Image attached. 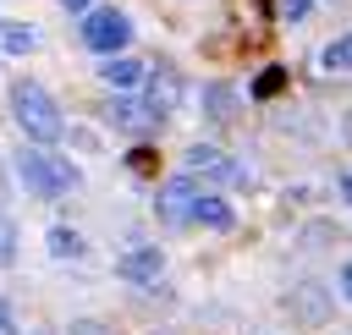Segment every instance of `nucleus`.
Returning <instances> with one entry per match:
<instances>
[{
    "label": "nucleus",
    "instance_id": "nucleus-1",
    "mask_svg": "<svg viewBox=\"0 0 352 335\" xmlns=\"http://www.w3.org/2000/svg\"><path fill=\"white\" fill-rule=\"evenodd\" d=\"M16 176H22V187L33 192V198H60V192H72L77 187V170L60 159V154H50V148H16Z\"/></svg>",
    "mask_w": 352,
    "mask_h": 335
},
{
    "label": "nucleus",
    "instance_id": "nucleus-2",
    "mask_svg": "<svg viewBox=\"0 0 352 335\" xmlns=\"http://www.w3.org/2000/svg\"><path fill=\"white\" fill-rule=\"evenodd\" d=\"M11 115H16V126H22L38 148H50V143L60 137V110H55V99H50L38 82H16V88H11Z\"/></svg>",
    "mask_w": 352,
    "mask_h": 335
},
{
    "label": "nucleus",
    "instance_id": "nucleus-3",
    "mask_svg": "<svg viewBox=\"0 0 352 335\" xmlns=\"http://www.w3.org/2000/svg\"><path fill=\"white\" fill-rule=\"evenodd\" d=\"M182 165H187V176L198 181H220V187H248V165L242 159H231L226 148H214V143H192L187 154H182Z\"/></svg>",
    "mask_w": 352,
    "mask_h": 335
},
{
    "label": "nucleus",
    "instance_id": "nucleus-4",
    "mask_svg": "<svg viewBox=\"0 0 352 335\" xmlns=\"http://www.w3.org/2000/svg\"><path fill=\"white\" fill-rule=\"evenodd\" d=\"M82 44H88V49H99V55L126 49V44H132V22H126V11H116V5L94 11V16L82 22Z\"/></svg>",
    "mask_w": 352,
    "mask_h": 335
},
{
    "label": "nucleus",
    "instance_id": "nucleus-5",
    "mask_svg": "<svg viewBox=\"0 0 352 335\" xmlns=\"http://www.w3.org/2000/svg\"><path fill=\"white\" fill-rule=\"evenodd\" d=\"M160 115H165V110H160L148 93H116V99H110V121H116L121 132H154Z\"/></svg>",
    "mask_w": 352,
    "mask_h": 335
},
{
    "label": "nucleus",
    "instance_id": "nucleus-6",
    "mask_svg": "<svg viewBox=\"0 0 352 335\" xmlns=\"http://www.w3.org/2000/svg\"><path fill=\"white\" fill-rule=\"evenodd\" d=\"M192 198H198V181L192 176H170L160 187V225H182L187 209H192Z\"/></svg>",
    "mask_w": 352,
    "mask_h": 335
},
{
    "label": "nucleus",
    "instance_id": "nucleus-7",
    "mask_svg": "<svg viewBox=\"0 0 352 335\" xmlns=\"http://www.w3.org/2000/svg\"><path fill=\"white\" fill-rule=\"evenodd\" d=\"M160 269H165L160 247H132V253H121V258H116V275H121V280H132V286L160 280Z\"/></svg>",
    "mask_w": 352,
    "mask_h": 335
},
{
    "label": "nucleus",
    "instance_id": "nucleus-8",
    "mask_svg": "<svg viewBox=\"0 0 352 335\" xmlns=\"http://www.w3.org/2000/svg\"><path fill=\"white\" fill-rule=\"evenodd\" d=\"M187 220H192V225H209V231H231V225H236V214H231V203H226L220 192H198L192 209H187Z\"/></svg>",
    "mask_w": 352,
    "mask_h": 335
},
{
    "label": "nucleus",
    "instance_id": "nucleus-9",
    "mask_svg": "<svg viewBox=\"0 0 352 335\" xmlns=\"http://www.w3.org/2000/svg\"><path fill=\"white\" fill-rule=\"evenodd\" d=\"M99 71H104V82H110V88H121V93H132V88H143V77H148V71H143L138 60H116V55H110V60H104Z\"/></svg>",
    "mask_w": 352,
    "mask_h": 335
},
{
    "label": "nucleus",
    "instance_id": "nucleus-10",
    "mask_svg": "<svg viewBox=\"0 0 352 335\" xmlns=\"http://www.w3.org/2000/svg\"><path fill=\"white\" fill-rule=\"evenodd\" d=\"M292 308H297L302 324H324V313H330L324 291H314V286H297V291H292Z\"/></svg>",
    "mask_w": 352,
    "mask_h": 335
},
{
    "label": "nucleus",
    "instance_id": "nucleus-11",
    "mask_svg": "<svg viewBox=\"0 0 352 335\" xmlns=\"http://www.w3.org/2000/svg\"><path fill=\"white\" fill-rule=\"evenodd\" d=\"M33 44H38V27H28V22H6L0 27V49L6 55H28Z\"/></svg>",
    "mask_w": 352,
    "mask_h": 335
},
{
    "label": "nucleus",
    "instance_id": "nucleus-12",
    "mask_svg": "<svg viewBox=\"0 0 352 335\" xmlns=\"http://www.w3.org/2000/svg\"><path fill=\"white\" fill-rule=\"evenodd\" d=\"M319 60H324V71H352V33H341V38H330Z\"/></svg>",
    "mask_w": 352,
    "mask_h": 335
},
{
    "label": "nucleus",
    "instance_id": "nucleus-13",
    "mask_svg": "<svg viewBox=\"0 0 352 335\" xmlns=\"http://www.w3.org/2000/svg\"><path fill=\"white\" fill-rule=\"evenodd\" d=\"M50 253H55V258H77V253H82V236L66 231V225H50Z\"/></svg>",
    "mask_w": 352,
    "mask_h": 335
},
{
    "label": "nucleus",
    "instance_id": "nucleus-14",
    "mask_svg": "<svg viewBox=\"0 0 352 335\" xmlns=\"http://www.w3.org/2000/svg\"><path fill=\"white\" fill-rule=\"evenodd\" d=\"M16 258V225H11V214H0V269Z\"/></svg>",
    "mask_w": 352,
    "mask_h": 335
},
{
    "label": "nucleus",
    "instance_id": "nucleus-15",
    "mask_svg": "<svg viewBox=\"0 0 352 335\" xmlns=\"http://www.w3.org/2000/svg\"><path fill=\"white\" fill-rule=\"evenodd\" d=\"M308 11H314V0H275V16L280 22H302Z\"/></svg>",
    "mask_w": 352,
    "mask_h": 335
},
{
    "label": "nucleus",
    "instance_id": "nucleus-16",
    "mask_svg": "<svg viewBox=\"0 0 352 335\" xmlns=\"http://www.w3.org/2000/svg\"><path fill=\"white\" fill-rule=\"evenodd\" d=\"M231 110H236V99H231V88H209V115H220V121H226Z\"/></svg>",
    "mask_w": 352,
    "mask_h": 335
},
{
    "label": "nucleus",
    "instance_id": "nucleus-17",
    "mask_svg": "<svg viewBox=\"0 0 352 335\" xmlns=\"http://www.w3.org/2000/svg\"><path fill=\"white\" fill-rule=\"evenodd\" d=\"M275 88H280V71L270 66V71H258V82H253V99H275Z\"/></svg>",
    "mask_w": 352,
    "mask_h": 335
},
{
    "label": "nucleus",
    "instance_id": "nucleus-18",
    "mask_svg": "<svg viewBox=\"0 0 352 335\" xmlns=\"http://www.w3.org/2000/svg\"><path fill=\"white\" fill-rule=\"evenodd\" d=\"M0 335H16V319H11V308H6V297H0Z\"/></svg>",
    "mask_w": 352,
    "mask_h": 335
},
{
    "label": "nucleus",
    "instance_id": "nucleus-19",
    "mask_svg": "<svg viewBox=\"0 0 352 335\" xmlns=\"http://www.w3.org/2000/svg\"><path fill=\"white\" fill-rule=\"evenodd\" d=\"M341 297H346V302H352V258H346V264H341Z\"/></svg>",
    "mask_w": 352,
    "mask_h": 335
},
{
    "label": "nucleus",
    "instance_id": "nucleus-20",
    "mask_svg": "<svg viewBox=\"0 0 352 335\" xmlns=\"http://www.w3.org/2000/svg\"><path fill=\"white\" fill-rule=\"evenodd\" d=\"M72 335H104V330H99V324H77Z\"/></svg>",
    "mask_w": 352,
    "mask_h": 335
},
{
    "label": "nucleus",
    "instance_id": "nucleus-21",
    "mask_svg": "<svg viewBox=\"0 0 352 335\" xmlns=\"http://www.w3.org/2000/svg\"><path fill=\"white\" fill-rule=\"evenodd\" d=\"M341 198H346V203H352V176H341Z\"/></svg>",
    "mask_w": 352,
    "mask_h": 335
},
{
    "label": "nucleus",
    "instance_id": "nucleus-22",
    "mask_svg": "<svg viewBox=\"0 0 352 335\" xmlns=\"http://www.w3.org/2000/svg\"><path fill=\"white\" fill-rule=\"evenodd\" d=\"M66 5H72V11H77V5H94V0H66Z\"/></svg>",
    "mask_w": 352,
    "mask_h": 335
},
{
    "label": "nucleus",
    "instance_id": "nucleus-23",
    "mask_svg": "<svg viewBox=\"0 0 352 335\" xmlns=\"http://www.w3.org/2000/svg\"><path fill=\"white\" fill-rule=\"evenodd\" d=\"M341 132H346V143H352V115H346V126H341Z\"/></svg>",
    "mask_w": 352,
    "mask_h": 335
}]
</instances>
